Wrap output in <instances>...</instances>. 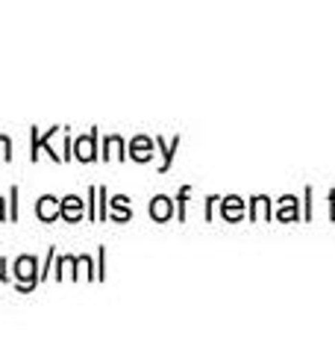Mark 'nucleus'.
Returning a JSON list of instances; mask_svg holds the SVG:
<instances>
[{
    "mask_svg": "<svg viewBox=\"0 0 335 353\" xmlns=\"http://www.w3.org/2000/svg\"><path fill=\"white\" fill-rule=\"evenodd\" d=\"M12 274L18 280V292H32L41 283V271H39L36 256H18L12 265Z\"/></svg>",
    "mask_w": 335,
    "mask_h": 353,
    "instance_id": "1",
    "label": "nucleus"
},
{
    "mask_svg": "<svg viewBox=\"0 0 335 353\" xmlns=\"http://www.w3.org/2000/svg\"><path fill=\"white\" fill-rule=\"evenodd\" d=\"M74 159H80V162H94L97 159V130H92L88 136L74 141Z\"/></svg>",
    "mask_w": 335,
    "mask_h": 353,
    "instance_id": "2",
    "label": "nucleus"
},
{
    "mask_svg": "<svg viewBox=\"0 0 335 353\" xmlns=\"http://www.w3.org/2000/svg\"><path fill=\"white\" fill-rule=\"evenodd\" d=\"M59 206H62V201H56L53 194L39 197V203H36V215H39V221H56V218H59Z\"/></svg>",
    "mask_w": 335,
    "mask_h": 353,
    "instance_id": "3",
    "label": "nucleus"
},
{
    "mask_svg": "<svg viewBox=\"0 0 335 353\" xmlns=\"http://www.w3.org/2000/svg\"><path fill=\"white\" fill-rule=\"evenodd\" d=\"M59 218L65 221H71V224H77V221L83 218V201L77 194H68V197H62V206H59Z\"/></svg>",
    "mask_w": 335,
    "mask_h": 353,
    "instance_id": "4",
    "label": "nucleus"
},
{
    "mask_svg": "<svg viewBox=\"0 0 335 353\" xmlns=\"http://www.w3.org/2000/svg\"><path fill=\"white\" fill-rule=\"evenodd\" d=\"M153 145H150V141L148 139H144V136H139L136 141H132V148H130V157L132 159H139V162H148L150 157H153Z\"/></svg>",
    "mask_w": 335,
    "mask_h": 353,
    "instance_id": "5",
    "label": "nucleus"
},
{
    "mask_svg": "<svg viewBox=\"0 0 335 353\" xmlns=\"http://www.w3.org/2000/svg\"><path fill=\"white\" fill-rule=\"evenodd\" d=\"M150 215L156 221H168L171 218V201H168V197H156V201L150 203Z\"/></svg>",
    "mask_w": 335,
    "mask_h": 353,
    "instance_id": "6",
    "label": "nucleus"
},
{
    "mask_svg": "<svg viewBox=\"0 0 335 353\" xmlns=\"http://www.w3.org/2000/svg\"><path fill=\"white\" fill-rule=\"evenodd\" d=\"M106 150L109 153H103V159H109V157H127V153H121V150H124V141H121L118 136H109L106 139Z\"/></svg>",
    "mask_w": 335,
    "mask_h": 353,
    "instance_id": "7",
    "label": "nucleus"
},
{
    "mask_svg": "<svg viewBox=\"0 0 335 353\" xmlns=\"http://www.w3.org/2000/svg\"><path fill=\"white\" fill-rule=\"evenodd\" d=\"M112 209H115V221H124L130 218V206H127V197H115V201H109Z\"/></svg>",
    "mask_w": 335,
    "mask_h": 353,
    "instance_id": "8",
    "label": "nucleus"
},
{
    "mask_svg": "<svg viewBox=\"0 0 335 353\" xmlns=\"http://www.w3.org/2000/svg\"><path fill=\"white\" fill-rule=\"evenodd\" d=\"M106 206H109V194L106 189H97V218H106Z\"/></svg>",
    "mask_w": 335,
    "mask_h": 353,
    "instance_id": "9",
    "label": "nucleus"
},
{
    "mask_svg": "<svg viewBox=\"0 0 335 353\" xmlns=\"http://www.w3.org/2000/svg\"><path fill=\"white\" fill-rule=\"evenodd\" d=\"M0 159L3 162L12 159V141H9V136H0Z\"/></svg>",
    "mask_w": 335,
    "mask_h": 353,
    "instance_id": "10",
    "label": "nucleus"
},
{
    "mask_svg": "<svg viewBox=\"0 0 335 353\" xmlns=\"http://www.w3.org/2000/svg\"><path fill=\"white\" fill-rule=\"evenodd\" d=\"M74 265H77L74 256H62V259H59V271H56V280H62V277H65V271H71Z\"/></svg>",
    "mask_w": 335,
    "mask_h": 353,
    "instance_id": "11",
    "label": "nucleus"
},
{
    "mask_svg": "<svg viewBox=\"0 0 335 353\" xmlns=\"http://www.w3.org/2000/svg\"><path fill=\"white\" fill-rule=\"evenodd\" d=\"M9 218L18 221V185H12V212H9Z\"/></svg>",
    "mask_w": 335,
    "mask_h": 353,
    "instance_id": "12",
    "label": "nucleus"
},
{
    "mask_svg": "<svg viewBox=\"0 0 335 353\" xmlns=\"http://www.w3.org/2000/svg\"><path fill=\"white\" fill-rule=\"evenodd\" d=\"M0 280H9V274H6V259H0Z\"/></svg>",
    "mask_w": 335,
    "mask_h": 353,
    "instance_id": "13",
    "label": "nucleus"
},
{
    "mask_svg": "<svg viewBox=\"0 0 335 353\" xmlns=\"http://www.w3.org/2000/svg\"><path fill=\"white\" fill-rule=\"evenodd\" d=\"M6 218V209H3V197H0V221Z\"/></svg>",
    "mask_w": 335,
    "mask_h": 353,
    "instance_id": "14",
    "label": "nucleus"
}]
</instances>
